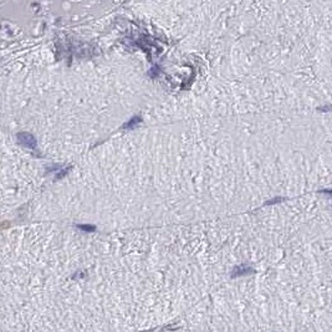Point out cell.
<instances>
[{
    "instance_id": "ba28073f",
    "label": "cell",
    "mask_w": 332,
    "mask_h": 332,
    "mask_svg": "<svg viewBox=\"0 0 332 332\" xmlns=\"http://www.w3.org/2000/svg\"><path fill=\"white\" fill-rule=\"evenodd\" d=\"M320 193H322V194H328V195H332V189H322V190H320Z\"/></svg>"
},
{
    "instance_id": "52a82bcc",
    "label": "cell",
    "mask_w": 332,
    "mask_h": 332,
    "mask_svg": "<svg viewBox=\"0 0 332 332\" xmlns=\"http://www.w3.org/2000/svg\"><path fill=\"white\" fill-rule=\"evenodd\" d=\"M330 110H332V104L322 106V107H320V108H318V111H321V112H327V111H330Z\"/></svg>"
},
{
    "instance_id": "6da1fadb",
    "label": "cell",
    "mask_w": 332,
    "mask_h": 332,
    "mask_svg": "<svg viewBox=\"0 0 332 332\" xmlns=\"http://www.w3.org/2000/svg\"><path fill=\"white\" fill-rule=\"evenodd\" d=\"M18 139H19V143L28 147L30 149H35L36 148V139L33 135L30 133H26V132H21V133L18 135Z\"/></svg>"
},
{
    "instance_id": "5b68a950",
    "label": "cell",
    "mask_w": 332,
    "mask_h": 332,
    "mask_svg": "<svg viewBox=\"0 0 332 332\" xmlns=\"http://www.w3.org/2000/svg\"><path fill=\"white\" fill-rule=\"evenodd\" d=\"M284 200H285V198L276 197V198H272V199H270V200H268L266 203H265V205H274V204H277V203H281Z\"/></svg>"
},
{
    "instance_id": "277c9868",
    "label": "cell",
    "mask_w": 332,
    "mask_h": 332,
    "mask_svg": "<svg viewBox=\"0 0 332 332\" xmlns=\"http://www.w3.org/2000/svg\"><path fill=\"white\" fill-rule=\"evenodd\" d=\"M76 227L78 228V229H81V230H84V231H95L96 230V227L95 225H90V224H78V225H76Z\"/></svg>"
},
{
    "instance_id": "7a4b0ae2",
    "label": "cell",
    "mask_w": 332,
    "mask_h": 332,
    "mask_svg": "<svg viewBox=\"0 0 332 332\" xmlns=\"http://www.w3.org/2000/svg\"><path fill=\"white\" fill-rule=\"evenodd\" d=\"M254 272V270L246 266V265H240V266H236L231 271V277H238V276H243V275H248V274H251Z\"/></svg>"
},
{
    "instance_id": "8992f818",
    "label": "cell",
    "mask_w": 332,
    "mask_h": 332,
    "mask_svg": "<svg viewBox=\"0 0 332 332\" xmlns=\"http://www.w3.org/2000/svg\"><path fill=\"white\" fill-rule=\"evenodd\" d=\"M69 169H70V168H65V169H62V172H61V173L59 172V173H57V176H56V179H61L62 177H65L66 174H67Z\"/></svg>"
},
{
    "instance_id": "3957f363",
    "label": "cell",
    "mask_w": 332,
    "mask_h": 332,
    "mask_svg": "<svg viewBox=\"0 0 332 332\" xmlns=\"http://www.w3.org/2000/svg\"><path fill=\"white\" fill-rule=\"evenodd\" d=\"M142 122V118L139 117V116H135V117H132L129 121H127L123 126H122V128L123 129H133L138 123H141Z\"/></svg>"
}]
</instances>
